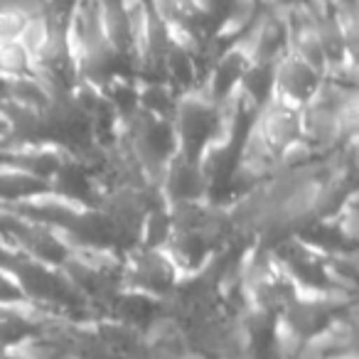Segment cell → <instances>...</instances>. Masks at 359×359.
I'll return each mask as SVG.
<instances>
[{
	"mask_svg": "<svg viewBox=\"0 0 359 359\" xmlns=\"http://www.w3.org/2000/svg\"><path fill=\"white\" fill-rule=\"evenodd\" d=\"M323 84V72L310 67L293 52H285L283 57L273 62V96L280 101H288L293 106L308 104L315 91Z\"/></svg>",
	"mask_w": 359,
	"mask_h": 359,
	"instance_id": "cell-1",
	"label": "cell"
},
{
	"mask_svg": "<svg viewBox=\"0 0 359 359\" xmlns=\"http://www.w3.org/2000/svg\"><path fill=\"white\" fill-rule=\"evenodd\" d=\"M300 138H303V130H300V106H293L280 99L266 101L254 140H259L269 153L280 155L285 148L298 143Z\"/></svg>",
	"mask_w": 359,
	"mask_h": 359,
	"instance_id": "cell-2",
	"label": "cell"
},
{
	"mask_svg": "<svg viewBox=\"0 0 359 359\" xmlns=\"http://www.w3.org/2000/svg\"><path fill=\"white\" fill-rule=\"evenodd\" d=\"M32 69V55L20 40L0 45V79H18L27 76Z\"/></svg>",
	"mask_w": 359,
	"mask_h": 359,
	"instance_id": "cell-3",
	"label": "cell"
},
{
	"mask_svg": "<svg viewBox=\"0 0 359 359\" xmlns=\"http://www.w3.org/2000/svg\"><path fill=\"white\" fill-rule=\"evenodd\" d=\"M27 20H30V15L18 11V8H0V45L20 40Z\"/></svg>",
	"mask_w": 359,
	"mask_h": 359,
	"instance_id": "cell-4",
	"label": "cell"
},
{
	"mask_svg": "<svg viewBox=\"0 0 359 359\" xmlns=\"http://www.w3.org/2000/svg\"><path fill=\"white\" fill-rule=\"evenodd\" d=\"M118 313L121 320H145L153 313V303L148 300V295H123L118 300Z\"/></svg>",
	"mask_w": 359,
	"mask_h": 359,
	"instance_id": "cell-5",
	"label": "cell"
},
{
	"mask_svg": "<svg viewBox=\"0 0 359 359\" xmlns=\"http://www.w3.org/2000/svg\"><path fill=\"white\" fill-rule=\"evenodd\" d=\"M276 6H280V8H290V6H295L298 0H273Z\"/></svg>",
	"mask_w": 359,
	"mask_h": 359,
	"instance_id": "cell-6",
	"label": "cell"
}]
</instances>
